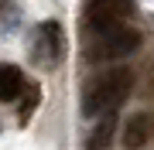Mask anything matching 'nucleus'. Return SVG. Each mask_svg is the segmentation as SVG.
<instances>
[{
  "label": "nucleus",
  "instance_id": "7",
  "mask_svg": "<svg viewBox=\"0 0 154 150\" xmlns=\"http://www.w3.org/2000/svg\"><path fill=\"white\" fill-rule=\"evenodd\" d=\"M147 126H151L147 116H134L127 123V147H140L144 140H147Z\"/></svg>",
  "mask_w": 154,
  "mask_h": 150
},
{
  "label": "nucleus",
  "instance_id": "6",
  "mask_svg": "<svg viewBox=\"0 0 154 150\" xmlns=\"http://www.w3.org/2000/svg\"><path fill=\"white\" fill-rule=\"evenodd\" d=\"M110 137H113V113H106V116H99V126H96V133L89 137V150H106Z\"/></svg>",
  "mask_w": 154,
  "mask_h": 150
},
{
  "label": "nucleus",
  "instance_id": "2",
  "mask_svg": "<svg viewBox=\"0 0 154 150\" xmlns=\"http://www.w3.org/2000/svg\"><path fill=\"white\" fill-rule=\"evenodd\" d=\"M140 45V34L134 28H110V31H96L93 34V45H89V58L93 61H116L134 55Z\"/></svg>",
  "mask_w": 154,
  "mask_h": 150
},
{
  "label": "nucleus",
  "instance_id": "1",
  "mask_svg": "<svg viewBox=\"0 0 154 150\" xmlns=\"http://www.w3.org/2000/svg\"><path fill=\"white\" fill-rule=\"evenodd\" d=\"M130 89H134V72H130V68H110V72H103L86 89L82 113H86V116H106V113H116L127 102Z\"/></svg>",
  "mask_w": 154,
  "mask_h": 150
},
{
  "label": "nucleus",
  "instance_id": "3",
  "mask_svg": "<svg viewBox=\"0 0 154 150\" xmlns=\"http://www.w3.org/2000/svg\"><path fill=\"white\" fill-rule=\"evenodd\" d=\"M130 14V0H89L86 7V24L89 31H110V28H120L123 17Z\"/></svg>",
  "mask_w": 154,
  "mask_h": 150
},
{
  "label": "nucleus",
  "instance_id": "4",
  "mask_svg": "<svg viewBox=\"0 0 154 150\" xmlns=\"http://www.w3.org/2000/svg\"><path fill=\"white\" fill-rule=\"evenodd\" d=\"M24 92V75L17 65H0V99L14 102L17 96Z\"/></svg>",
  "mask_w": 154,
  "mask_h": 150
},
{
  "label": "nucleus",
  "instance_id": "5",
  "mask_svg": "<svg viewBox=\"0 0 154 150\" xmlns=\"http://www.w3.org/2000/svg\"><path fill=\"white\" fill-rule=\"evenodd\" d=\"M38 34H41L45 55H48V58H58L62 55V28H58L55 21H45L41 28H38Z\"/></svg>",
  "mask_w": 154,
  "mask_h": 150
}]
</instances>
